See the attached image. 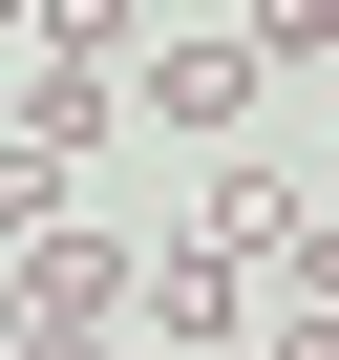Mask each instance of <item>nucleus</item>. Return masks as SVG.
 <instances>
[{
    "mask_svg": "<svg viewBox=\"0 0 339 360\" xmlns=\"http://www.w3.org/2000/svg\"><path fill=\"white\" fill-rule=\"evenodd\" d=\"M22 233H64V148H22V127H0V255H22Z\"/></svg>",
    "mask_w": 339,
    "mask_h": 360,
    "instance_id": "nucleus-6",
    "label": "nucleus"
},
{
    "mask_svg": "<svg viewBox=\"0 0 339 360\" xmlns=\"http://www.w3.org/2000/svg\"><path fill=\"white\" fill-rule=\"evenodd\" d=\"M339 191H318V169H212V191H191V233L212 255H255V276H297V233H318Z\"/></svg>",
    "mask_w": 339,
    "mask_h": 360,
    "instance_id": "nucleus-3",
    "label": "nucleus"
},
{
    "mask_svg": "<svg viewBox=\"0 0 339 360\" xmlns=\"http://www.w3.org/2000/svg\"><path fill=\"white\" fill-rule=\"evenodd\" d=\"M318 169H339V148H318Z\"/></svg>",
    "mask_w": 339,
    "mask_h": 360,
    "instance_id": "nucleus-11",
    "label": "nucleus"
},
{
    "mask_svg": "<svg viewBox=\"0 0 339 360\" xmlns=\"http://www.w3.org/2000/svg\"><path fill=\"white\" fill-rule=\"evenodd\" d=\"M43 64H148V0H22Z\"/></svg>",
    "mask_w": 339,
    "mask_h": 360,
    "instance_id": "nucleus-5",
    "label": "nucleus"
},
{
    "mask_svg": "<svg viewBox=\"0 0 339 360\" xmlns=\"http://www.w3.org/2000/svg\"><path fill=\"white\" fill-rule=\"evenodd\" d=\"M276 297H339V212H318V233H297V276H276Z\"/></svg>",
    "mask_w": 339,
    "mask_h": 360,
    "instance_id": "nucleus-8",
    "label": "nucleus"
},
{
    "mask_svg": "<svg viewBox=\"0 0 339 360\" xmlns=\"http://www.w3.org/2000/svg\"><path fill=\"white\" fill-rule=\"evenodd\" d=\"M22 360H127V339H85V318H43V339H22Z\"/></svg>",
    "mask_w": 339,
    "mask_h": 360,
    "instance_id": "nucleus-10",
    "label": "nucleus"
},
{
    "mask_svg": "<svg viewBox=\"0 0 339 360\" xmlns=\"http://www.w3.org/2000/svg\"><path fill=\"white\" fill-rule=\"evenodd\" d=\"M255 318H276V276L212 255V233H170V255L127 276V339H148V360H255Z\"/></svg>",
    "mask_w": 339,
    "mask_h": 360,
    "instance_id": "nucleus-1",
    "label": "nucleus"
},
{
    "mask_svg": "<svg viewBox=\"0 0 339 360\" xmlns=\"http://www.w3.org/2000/svg\"><path fill=\"white\" fill-rule=\"evenodd\" d=\"M255 22V64H339V0H234Z\"/></svg>",
    "mask_w": 339,
    "mask_h": 360,
    "instance_id": "nucleus-7",
    "label": "nucleus"
},
{
    "mask_svg": "<svg viewBox=\"0 0 339 360\" xmlns=\"http://www.w3.org/2000/svg\"><path fill=\"white\" fill-rule=\"evenodd\" d=\"M22 339H43V297H22V255H0V360H22Z\"/></svg>",
    "mask_w": 339,
    "mask_h": 360,
    "instance_id": "nucleus-9",
    "label": "nucleus"
},
{
    "mask_svg": "<svg viewBox=\"0 0 339 360\" xmlns=\"http://www.w3.org/2000/svg\"><path fill=\"white\" fill-rule=\"evenodd\" d=\"M127 276H148V255H106L85 212H64V233H22V297H43V318H85V339H127Z\"/></svg>",
    "mask_w": 339,
    "mask_h": 360,
    "instance_id": "nucleus-4",
    "label": "nucleus"
},
{
    "mask_svg": "<svg viewBox=\"0 0 339 360\" xmlns=\"http://www.w3.org/2000/svg\"><path fill=\"white\" fill-rule=\"evenodd\" d=\"M255 85H276V64H255V22H170V43L127 64V106H148V127H191V148H212V127H255Z\"/></svg>",
    "mask_w": 339,
    "mask_h": 360,
    "instance_id": "nucleus-2",
    "label": "nucleus"
}]
</instances>
